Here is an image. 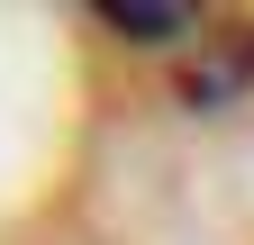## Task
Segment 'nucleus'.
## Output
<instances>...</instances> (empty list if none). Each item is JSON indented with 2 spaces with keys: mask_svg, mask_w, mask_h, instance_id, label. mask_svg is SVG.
<instances>
[{
  "mask_svg": "<svg viewBox=\"0 0 254 245\" xmlns=\"http://www.w3.org/2000/svg\"><path fill=\"white\" fill-rule=\"evenodd\" d=\"M236 91H254V27H245V18H209L200 37H190L182 100H190V109H227Z\"/></svg>",
  "mask_w": 254,
  "mask_h": 245,
  "instance_id": "1",
  "label": "nucleus"
},
{
  "mask_svg": "<svg viewBox=\"0 0 254 245\" xmlns=\"http://www.w3.org/2000/svg\"><path fill=\"white\" fill-rule=\"evenodd\" d=\"M109 27V37H127V46H182V37H200V9H182V0H100V9H91Z\"/></svg>",
  "mask_w": 254,
  "mask_h": 245,
  "instance_id": "2",
  "label": "nucleus"
}]
</instances>
